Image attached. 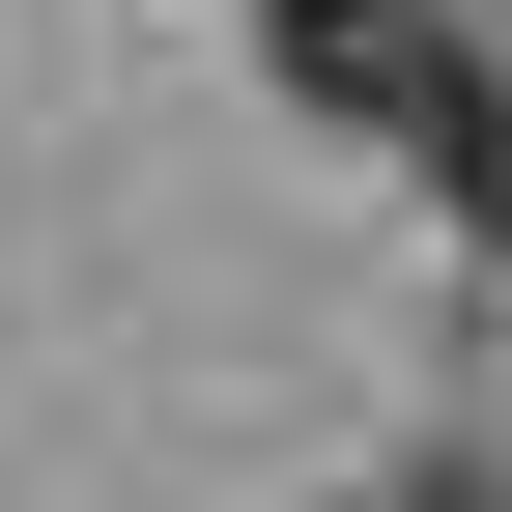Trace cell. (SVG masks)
Listing matches in <instances>:
<instances>
[{"mask_svg": "<svg viewBox=\"0 0 512 512\" xmlns=\"http://www.w3.org/2000/svg\"><path fill=\"white\" fill-rule=\"evenodd\" d=\"M427 512H456V484H427Z\"/></svg>", "mask_w": 512, "mask_h": 512, "instance_id": "6da1fadb", "label": "cell"}]
</instances>
